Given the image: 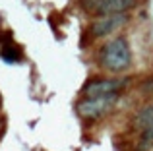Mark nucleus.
Listing matches in <instances>:
<instances>
[{
  "mask_svg": "<svg viewBox=\"0 0 153 151\" xmlns=\"http://www.w3.org/2000/svg\"><path fill=\"white\" fill-rule=\"evenodd\" d=\"M143 141H153V124L143 132Z\"/></svg>",
  "mask_w": 153,
  "mask_h": 151,
  "instance_id": "0eeeda50",
  "label": "nucleus"
},
{
  "mask_svg": "<svg viewBox=\"0 0 153 151\" xmlns=\"http://www.w3.org/2000/svg\"><path fill=\"white\" fill-rule=\"evenodd\" d=\"M151 124H153V105L142 109L138 114H136V126H138V128H142L143 132H146Z\"/></svg>",
  "mask_w": 153,
  "mask_h": 151,
  "instance_id": "423d86ee",
  "label": "nucleus"
},
{
  "mask_svg": "<svg viewBox=\"0 0 153 151\" xmlns=\"http://www.w3.org/2000/svg\"><path fill=\"white\" fill-rule=\"evenodd\" d=\"M126 85V79H107V78H95L85 83L83 93L85 99H99L108 95H118V91Z\"/></svg>",
  "mask_w": 153,
  "mask_h": 151,
  "instance_id": "7ed1b4c3",
  "label": "nucleus"
},
{
  "mask_svg": "<svg viewBox=\"0 0 153 151\" xmlns=\"http://www.w3.org/2000/svg\"><path fill=\"white\" fill-rule=\"evenodd\" d=\"M132 64L130 45L124 37H114L103 47L101 50V66L112 74L126 72Z\"/></svg>",
  "mask_w": 153,
  "mask_h": 151,
  "instance_id": "f257e3e1",
  "label": "nucleus"
},
{
  "mask_svg": "<svg viewBox=\"0 0 153 151\" xmlns=\"http://www.w3.org/2000/svg\"><path fill=\"white\" fill-rule=\"evenodd\" d=\"M130 19L128 14H116V16H103V18H95L91 23V35L93 37H107V35L118 31L124 27Z\"/></svg>",
  "mask_w": 153,
  "mask_h": 151,
  "instance_id": "20e7f679",
  "label": "nucleus"
},
{
  "mask_svg": "<svg viewBox=\"0 0 153 151\" xmlns=\"http://www.w3.org/2000/svg\"><path fill=\"white\" fill-rule=\"evenodd\" d=\"M138 4V0H99L97 6H95L93 14L97 18L103 16H116V14H126L128 10Z\"/></svg>",
  "mask_w": 153,
  "mask_h": 151,
  "instance_id": "39448f33",
  "label": "nucleus"
},
{
  "mask_svg": "<svg viewBox=\"0 0 153 151\" xmlns=\"http://www.w3.org/2000/svg\"><path fill=\"white\" fill-rule=\"evenodd\" d=\"M118 95H108V97H99V99H83L78 103V114L87 120H95L101 118L103 114H107L112 109V105L116 103Z\"/></svg>",
  "mask_w": 153,
  "mask_h": 151,
  "instance_id": "f03ea898",
  "label": "nucleus"
}]
</instances>
